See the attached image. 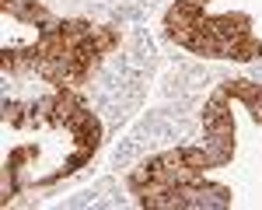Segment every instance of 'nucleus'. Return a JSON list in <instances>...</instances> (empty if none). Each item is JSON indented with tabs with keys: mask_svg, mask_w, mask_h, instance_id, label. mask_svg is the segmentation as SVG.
I'll return each mask as SVG.
<instances>
[{
	"mask_svg": "<svg viewBox=\"0 0 262 210\" xmlns=\"http://www.w3.org/2000/svg\"><path fill=\"white\" fill-rule=\"evenodd\" d=\"M67 126H70V133H74V140L81 147H88V151H95L98 147V137H101V123L95 119V112H88V109H77L70 119H67Z\"/></svg>",
	"mask_w": 262,
	"mask_h": 210,
	"instance_id": "nucleus-1",
	"label": "nucleus"
},
{
	"mask_svg": "<svg viewBox=\"0 0 262 210\" xmlns=\"http://www.w3.org/2000/svg\"><path fill=\"white\" fill-rule=\"evenodd\" d=\"M182 165L189 168H213V158H210V151L206 147H182Z\"/></svg>",
	"mask_w": 262,
	"mask_h": 210,
	"instance_id": "nucleus-2",
	"label": "nucleus"
}]
</instances>
